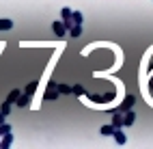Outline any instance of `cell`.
Here are the masks:
<instances>
[{
    "instance_id": "obj_1",
    "label": "cell",
    "mask_w": 153,
    "mask_h": 149,
    "mask_svg": "<svg viewBox=\"0 0 153 149\" xmlns=\"http://www.w3.org/2000/svg\"><path fill=\"white\" fill-rule=\"evenodd\" d=\"M54 33H56V37H63L65 35V24H60V22H54Z\"/></svg>"
},
{
    "instance_id": "obj_2",
    "label": "cell",
    "mask_w": 153,
    "mask_h": 149,
    "mask_svg": "<svg viewBox=\"0 0 153 149\" xmlns=\"http://www.w3.org/2000/svg\"><path fill=\"white\" fill-rule=\"evenodd\" d=\"M9 28H13L11 19H0V31H9Z\"/></svg>"
},
{
    "instance_id": "obj_3",
    "label": "cell",
    "mask_w": 153,
    "mask_h": 149,
    "mask_svg": "<svg viewBox=\"0 0 153 149\" xmlns=\"http://www.w3.org/2000/svg\"><path fill=\"white\" fill-rule=\"evenodd\" d=\"M101 134H104V136L114 134V125H104V127H101Z\"/></svg>"
},
{
    "instance_id": "obj_4",
    "label": "cell",
    "mask_w": 153,
    "mask_h": 149,
    "mask_svg": "<svg viewBox=\"0 0 153 149\" xmlns=\"http://www.w3.org/2000/svg\"><path fill=\"white\" fill-rule=\"evenodd\" d=\"M17 97H19V91L15 89V91H11V95L7 97V102H9V104H11V102H17Z\"/></svg>"
},
{
    "instance_id": "obj_5",
    "label": "cell",
    "mask_w": 153,
    "mask_h": 149,
    "mask_svg": "<svg viewBox=\"0 0 153 149\" xmlns=\"http://www.w3.org/2000/svg\"><path fill=\"white\" fill-rule=\"evenodd\" d=\"M114 138H117V143H125V134L121 130H114Z\"/></svg>"
},
{
    "instance_id": "obj_6",
    "label": "cell",
    "mask_w": 153,
    "mask_h": 149,
    "mask_svg": "<svg viewBox=\"0 0 153 149\" xmlns=\"http://www.w3.org/2000/svg\"><path fill=\"white\" fill-rule=\"evenodd\" d=\"M131 104H134V97H131V95H127V99L123 102V106H121V110H125V108H129Z\"/></svg>"
},
{
    "instance_id": "obj_7",
    "label": "cell",
    "mask_w": 153,
    "mask_h": 149,
    "mask_svg": "<svg viewBox=\"0 0 153 149\" xmlns=\"http://www.w3.org/2000/svg\"><path fill=\"white\" fill-rule=\"evenodd\" d=\"M121 123H123V117H121V115L117 112V115H114V119H112V125H114V127H119Z\"/></svg>"
},
{
    "instance_id": "obj_8",
    "label": "cell",
    "mask_w": 153,
    "mask_h": 149,
    "mask_svg": "<svg viewBox=\"0 0 153 149\" xmlns=\"http://www.w3.org/2000/svg\"><path fill=\"white\" fill-rule=\"evenodd\" d=\"M17 106H28V93L22 95V97H17Z\"/></svg>"
},
{
    "instance_id": "obj_9",
    "label": "cell",
    "mask_w": 153,
    "mask_h": 149,
    "mask_svg": "<svg viewBox=\"0 0 153 149\" xmlns=\"http://www.w3.org/2000/svg\"><path fill=\"white\" fill-rule=\"evenodd\" d=\"M58 93H74V89L67 86V84H60V86H58Z\"/></svg>"
},
{
    "instance_id": "obj_10",
    "label": "cell",
    "mask_w": 153,
    "mask_h": 149,
    "mask_svg": "<svg viewBox=\"0 0 153 149\" xmlns=\"http://www.w3.org/2000/svg\"><path fill=\"white\" fill-rule=\"evenodd\" d=\"M123 123H125V125H131V123H134V112H127V117L123 119Z\"/></svg>"
},
{
    "instance_id": "obj_11",
    "label": "cell",
    "mask_w": 153,
    "mask_h": 149,
    "mask_svg": "<svg viewBox=\"0 0 153 149\" xmlns=\"http://www.w3.org/2000/svg\"><path fill=\"white\" fill-rule=\"evenodd\" d=\"M35 89H37V82H30L28 86H26V93L30 95V93H35Z\"/></svg>"
},
{
    "instance_id": "obj_12",
    "label": "cell",
    "mask_w": 153,
    "mask_h": 149,
    "mask_svg": "<svg viewBox=\"0 0 153 149\" xmlns=\"http://www.w3.org/2000/svg\"><path fill=\"white\" fill-rule=\"evenodd\" d=\"M80 33H82V31H80V24H76L74 28H71V35H74V37H78Z\"/></svg>"
},
{
    "instance_id": "obj_13",
    "label": "cell",
    "mask_w": 153,
    "mask_h": 149,
    "mask_svg": "<svg viewBox=\"0 0 153 149\" xmlns=\"http://www.w3.org/2000/svg\"><path fill=\"white\" fill-rule=\"evenodd\" d=\"M9 132H11V127H9V125H0V134H9Z\"/></svg>"
},
{
    "instance_id": "obj_14",
    "label": "cell",
    "mask_w": 153,
    "mask_h": 149,
    "mask_svg": "<svg viewBox=\"0 0 153 149\" xmlns=\"http://www.w3.org/2000/svg\"><path fill=\"white\" fill-rule=\"evenodd\" d=\"M9 108H11V106H9V102L2 104V115H9Z\"/></svg>"
},
{
    "instance_id": "obj_15",
    "label": "cell",
    "mask_w": 153,
    "mask_h": 149,
    "mask_svg": "<svg viewBox=\"0 0 153 149\" xmlns=\"http://www.w3.org/2000/svg\"><path fill=\"white\" fill-rule=\"evenodd\" d=\"M9 143H11V134H7V138H4V141H2V147H7Z\"/></svg>"
},
{
    "instance_id": "obj_16",
    "label": "cell",
    "mask_w": 153,
    "mask_h": 149,
    "mask_svg": "<svg viewBox=\"0 0 153 149\" xmlns=\"http://www.w3.org/2000/svg\"><path fill=\"white\" fill-rule=\"evenodd\" d=\"M2 119H4V117H2V110H0V123H2Z\"/></svg>"
}]
</instances>
